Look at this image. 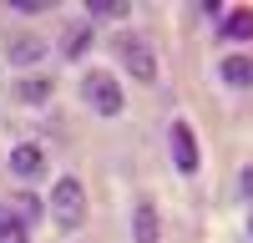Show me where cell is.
Wrapping results in <instances>:
<instances>
[{"label":"cell","mask_w":253,"mask_h":243,"mask_svg":"<svg viewBox=\"0 0 253 243\" xmlns=\"http://www.w3.org/2000/svg\"><path fill=\"white\" fill-rule=\"evenodd\" d=\"M46 218H56V228L76 233L81 223H86V188H81L76 177H56V188L46 198Z\"/></svg>","instance_id":"1"},{"label":"cell","mask_w":253,"mask_h":243,"mask_svg":"<svg viewBox=\"0 0 253 243\" xmlns=\"http://www.w3.org/2000/svg\"><path fill=\"white\" fill-rule=\"evenodd\" d=\"M81 101H86L96 117H122V107H126V96H122L112 71H86L81 76Z\"/></svg>","instance_id":"2"},{"label":"cell","mask_w":253,"mask_h":243,"mask_svg":"<svg viewBox=\"0 0 253 243\" xmlns=\"http://www.w3.org/2000/svg\"><path fill=\"white\" fill-rule=\"evenodd\" d=\"M167 152H172V167L182 177H198L203 152H198V132L187 127V122H172V127H167Z\"/></svg>","instance_id":"3"},{"label":"cell","mask_w":253,"mask_h":243,"mask_svg":"<svg viewBox=\"0 0 253 243\" xmlns=\"http://www.w3.org/2000/svg\"><path fill=\"white\" fill-rule=\"evenodd\" d=\"M117 61L126 66V76L142 81V86H152V81H157V56L147 51L137 36H122V40H117Z\"/></svg>","instance_id":"4"},{"label":"cell","mask_w":253,"mask_h":243,"mask_svg":"<svg viewBox=\"0 0 253 243\" xmlns=\"http://www.w3.org/2000/svg\"><path fill=\"white\" fill-rule=\"evenodd\" d=\"M10 172H15L20 182L46 177V152H41L36 142H15V147H10Z\"/></svg>","instance_id":"5"},{"label":"cell","mask_w":253,"mask_h":243,"mask_svg":"<svg viewBox=\"0 0 253 243\" xmlns=\"http://www.w3.org/2000/svg\"><path fill=\"white\" fill-rule=\"evenodd\" d=\"M218 76H223V86L248 91V86H253V56H243V51L223 56V61H218Z\"/></svg>","instance_id":"6"},{"label":"cell","mask_w":253,"mask_h":243,"mask_svg":"<svg viewBox=\"0 0 253 243\" xmlns=\"http://www.w3.org/2000/svg\"><path fill=\"white\" fill-rule=\"evenodd\" d=\"M132 243H162V228H157V208L152 202H137L132 208Z\"/></svg>","instance_id":"7"},{"label":"cell","mask_w":253,"mask_h":243,"mask_svg":"<svg viewBox=\"0 0 253 243\" xmlns=\"http://www.w3.org/2000/svg\"><path fill=\"white\" fill-rule=\"evenodd\" d=\"M218 36L223 40H253V10H228V15H218Z\"/></svg>","instance_id":"8"},{"label":"cell","mask_w":253,"mask_h":243,"mask_svg":"<svg viewBox=\"0 0 253 243\" xmlns=\"http://www.w3.org/2000/svg\"><path fill=\"white\" fill-rule=\"evenodd\" d=\"M51 81L46 76H26V81H15V101H20V107H46V101H51Z\"/></svg>","instance_id":"9"},{"label":"cell","mask_w":253,"mask_h":243,"mask_svg":"<svg viewBox=\"0 0 253 243\" xmlns=\"http://www.w3.org/2000/svg\"><path fill=\"white\" fill-rule=\"evenodd\" d=\"M46 56V40H36V36H15L10 40V61L15 66H31V61H41Z\"/></svg>","instance_id":"10"},{"label":"cell","mask_w":253,"mask_h":243,"mask_svg":"<svg viewBox=\"0 0 253 243\" xmlns=\"http://www.w3.org/2000/svg\"><path fill=\"white\" fill-rule=\"evenodd\" d=\"M91 20H126L132 15V0H86Z\"/></svg>","instance_id":"11"},{"label":"cell","mask_w":253,"mask_h":243,"mask_svg":"<svg viewBox=\"0 0 253 243\" xmlns=\"http://www.w3.org/2000/svg\"><path fill=\"white\" fill-rule=\"evenodd\" d=\"M10 213H15V218H20V223H26V228H31V223H41V218H46V202H41L36 193H20Z\"/></svg>","instance_id":"12"},{"label":"cell","mask_w":253,"mask_h":243,"mask_svg":"<svg viewBox=\"0 0 253 243\" xmlns=\"http://www.w3.org/2000/svg\"><path fill=\"white\" fill-rule=\"evenodd\" d=\"M0 243H31V228H26L10 208H0Z\"/></svg>","instance_id":"13"},{"label":"cell","mask_w":253,"mask_h":243,"mask_svg":"<svg viewBox=\"0 0 253 243\" xmlns=\"http://www.w3.org/2000/svg\"><path fill=\"white\" fill-rule=\"evenodd\" d=\"M86 51H91V26H71V31H66V51H61V56H66V61H81Z\"/></svg>","instance_id":"14"},{"label":"cell","mask_w":253,"mask_h":243,"mask_svg":"<svg viewBox=\"0 0 253 243\" xmlns=\"http://www.w3.org/2000/svg\"><path fill=\"white\" fill-rule=\"evenodd\" d=\"M10 10H20V15H36V10H51L46 0H10Z\"/></svg>","instance_id":"15"},{"label":"cell","mask_w":253,"mask_h":243,"mask_svg":"<svg viewBox=\"0 0 253 243\" xmlns=\"http://www.w3.org/2000/svg\"><path fill=\"white\" fill-rule=\"evenodd\" d=\"M238 193L253 202V167H243V172H238Z\"/></svg>","instance_id":"16"},{"label":"cell","mask_w":253,"mask_h":243,"mask_svg":"<svg viewBox=\"0 0 253 243\" xmlns=\"http://www.w3.org/2000/svg\"><path fill=\"white\" fill-rule=\"evenodd\" d=\"M248 233H253V218H248Z\"/></svg>","instance_id":"17"}]
</instances>
